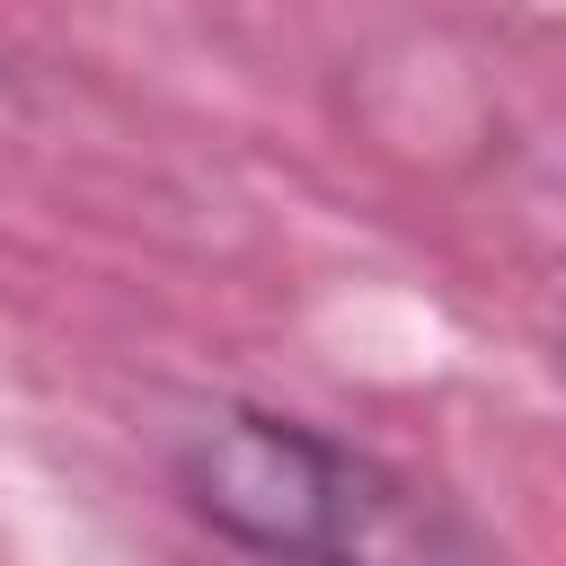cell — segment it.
<instances>
[{"mask_svg": "<svg viewBox=\"0 0 566 566\" xmlns=\"http://www.w3.org/2000/svg\"><path fill=\"white\" fill-rule=\"evenodd\" d=\"M177 495L265 566H416L407 486L354 442L274 407L203 416L177 442Z\"/></svg>", "mask_w": 566, "mask_h": 566, "instance_id": "cell-1", "label": "cell"}, {"mask_svg": "<svg viewBox=\"0 0 566 566\" xmlns=\"http://www.w3.org/2000/svg\"><path fill=\"white\" fill-rule=\"evenodd\" d=\"M557 363H566V318H557Z\"/></svg>", "mask_w": 566, "mask_h": 566, "instance_id": "cell-2", "label": "cell"}]
</instances>
